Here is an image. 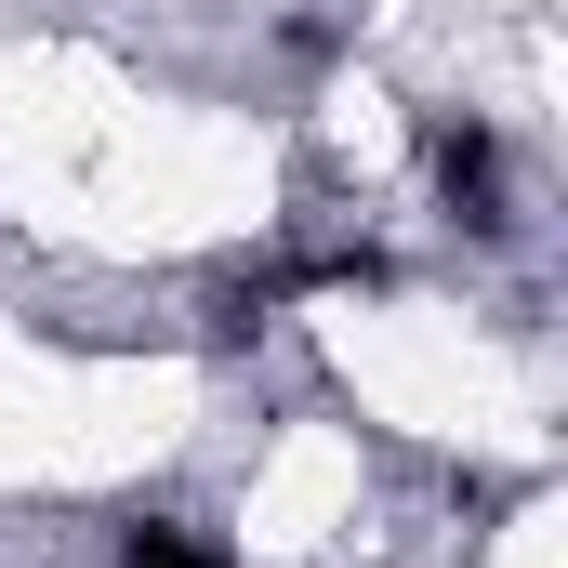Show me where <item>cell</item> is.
<instances>
[{
    "instance_id": "1",
    "label": "cell",
    "mask_w": 568,
    "mask_h": 568,
    "mask_svg": "<svg viewBox=\"0 0 568 568\" xmlns=\"http://www.w3.org/2000/svg\"><path fill=\"white\" fill-rule=\"evenodd\" d=\"M424 185H436V212H449L476 252L516 239V145H503V120H476V106H424Z\"/></svg>"
},
{
    "instance_id": "2",
    "label": "cell",
    "mask_w": 568,
    "mask_h": 568,
    "mask_svg": "<svg viewBox=\"0 0 568 568\" xmlns=\"http://www.w3.org/2000/svg\"><path fill=\"white\" fill-rule=\"evenodd\" d=\"M291 304H304V278H291V239H278L265 265H225V278L199 291V344H212V357H252Z\"/></svg>"
},
{
    "instance_id": "3",
    "label": "cell",
    "mask_w": 568,
    "mask_h": 568,
    "mask_svg": "<svg viewBox=\"0 0 568 568\" xmlns=\"http://www.w3.org/2000/svg\"><path fill=\"white\" fill-rule=\"evenodd\" d=\"M106 568H239V556H225L185 503H133V516L106 529Z\"/></svg>"
},
{
    "instance_id": "4",
    "label": "cell",
    "mask_w": 568,
    "mask_h": 568,
    "mask_svg": "<svg viewBox=\"0 0 568 568\" xmlns=\"http://www.w3.org/2000/svg\"><path fill=\"white\" fill-rule=\"evenodd\" d=\"M344 53H357L344 13H278V67H291V80H317V67H344Z\"/></svg>"
}]
</instances>
